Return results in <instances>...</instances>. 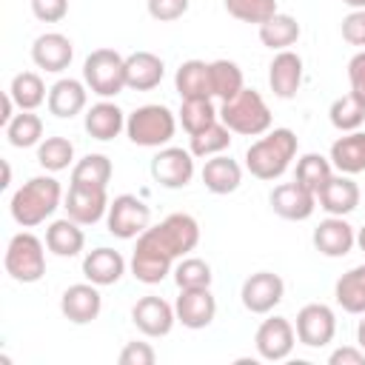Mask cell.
Wrapping results in <instances>:
<instances>
[{
    "mask_svg": "<svg viewBox=\"0 0 365 365\" xmlns=\"http://www.w3.org/2000/svg\"><path fill=\"white\" fill-rule=\"evenodd\" d=\"M331 177H334V165H331L328 157H322V154H317V151H308V154H302V157L297 160L294 180H297L299 185H305L308 191L319 194L322 185H325Z\"/></svg>",
    "mask_w": 365,
    "mask_h": 365,
    "instance_id": "cell-35",
    "label": "cell"
},
{
    "mask_svg": "<svg viewBox=\"0 0 365 365\" xmlns=\"http://www.w3.org/2000/svg\"><path fill=\"white\" fill-rule=\"evenodd\" d=\"M185 134H197L202 128H208L211 123L220 120V108L214 106V97H194V100H182L180 103V111H177Z\"/></svg>",
    "mask_w": 365,
    "mask_h": 365,
    "instance_id": "cell-34",
    "label": "cell"
},
{
    "mask_svg": "<svg viewBox=\"0 0 365 365\" xmlns=\"http://www.w3.org/2000/svg\"><path fill=\"white\" fill-rule=\"evenodd\" d=\"M114 174V165L106 154H86L83 160L74 163L71 168V182H80V185H94V188H106L108 180Z\"/></svg>",
    "mask_w": 365,
    "mask_h": 365,
    "instance_id": "cell-37",
    "label": "cell"
},
{
    "mask_svg": "<svg viewBox=\"0 0 365 365\" xmlns=\"http://www.w3.org/2000/svg\"><path fill=\"white\" fill-rule=\"evenodd\" d=\"M294 331L305 348H325L336 334V317L325 302H308L299 308Z\"/></svg>",
    "mask_w": 365,
    "mask_h": 365,
    "instance_id": "cell-10",
    "label": "cell"
},
{
    "mask_svg": "<svg viewBox=\"0 0 365 365\" xmlns=\"http://www.w3.org/2000/svg\"><path fill=\"white\" fill-rule=\"evenodd\" d=\"M268 202H271V211L282 220H291V222H302L314 214L317 208V194L308 191L305 185H299L297 180L294 182H279L274 185V191L268 194Z\"/></svg>",
    "mask_w": 365,
    "mask_h": 365,
    "instance_id": "cell-15",
    "label": "cell"
},
{
    "mask_svg": "<svg viewBox=\"0 0 365 365\" xmlns=\"http://www.w3.org/2000/svg\"><path fill=\"white\" fill-rule=\"evenodd\" d=\"M208 80H211V97H220V100H231L245 88L242 68L225 57L208 63Z\"/></svg>",
    "mask_w": 365,
    "mask_h": 365,
    "instance_id": "cell-32",
    "label": "cell"
},
{
    "mask_svg": "<svg viewBox=\"0 0 365 365\" xmlns=\"http://www.w3.org/2000/svg\"><path fill=\"white\" fill-rule=\"evenodd\" d=\"M165 63L154 51H134L125 57V88L131 91H151L163 83Z\"/></svg>",
    "mask_w": 365,
    "mask_h": 365,
    "instance_id": "cell-23",
    "label": "cell"
},
{
    "mask_svg": "<svg viewBox=\"0 0 365 365\" xmlns=\"http://www.w3.org/2000/svg\"><path fill=\"white\" fill-rule=\"evenodd\" d=\"M331 165L339 174H362L365 171V131H348L339 140H334L331 154H328Z\"/></svg>",
    "mask_w": 365,
    "mask_h": 365,
    "instance_id": "cell-27",
    "label": "cell"
},
{
    "mask_svg": "<svg viewBox=\"0 0 365 365\" xmlns=\"http://www.w3.org/2000/svg\"><path fill=\"white\" fill-rule=\"evenodd\" d=\"M31 14L40 23H60L68 14V0H31Z\"/></svg>",
    "mask_w": 365,
    "mask_h": 365,
    "instance_id": "cell-46",
    "label": "cell"
},
{
    "mask_svg": "<svg viewBox=\"0 0 365 365\" xmlns=\"http://www.w3.org/2000/svg\"><path fill=\"white\" fill-rule=\"evenodd\" d=\"M268 86H271L274 97H279V100L297 97V91L302 86V57L291 48L277 51L268 66Z\"/></svg>",
    "mask_w": 365,
    "mask_h": 365,
    "instance_id": "cell-20",
    "label": "cell"
},
{
    "mask_svg": "<svg viewBox=\"0 0 365 365\" xmlns=\"http://www.w3.org/2000/svg\"><path fill=\"white\" fill-rule=\"evenodd\" d=\"M342 40L351 46H365V9H354L342 17Z\"/></svg>",
    "mask_w": 365,
    "mask_h": 365,
    "instance_id": "cell-45",
    "label": "cell"
},
{
    "mask_svg": "<svg viewBox=\"0 0 365 365\" xmlns=\"http://www.w3.org/2000/svg\"><path fill=\"white\" fill-rule=\"evenodd\" d=\"M151 177L163 188H185L194 180V154L180 145H163L151 157Z\"/></svg>",
    "mask_w": 365,
    "mask_h": 365,
    "instance_id": "cell-9",
    "label": "cell"
},
{
    "mask_svg": "<svg viewBox=\"0 0 365 365\" xmlns=\"http://www.w3.org/2000/svg\"><path fill=\"white\" fill-rule=\"evenodd\" d=\"M108 194L106 188H94V185H80V182H71L68 185V194H66V214L80 222V225H94L100 222L106 214H108Z\"/></svg>",
    "mask_w": 365,
    "mask_h": 365,
    "instance_id": "cell-16",
    "label": "cell"
},
{
    "mask_svg": "<svg viewBox=\"0 0 365 365\" xmlns=\"http://www.w3.org/2000/svg\"><path fill=\"white\" fill-rule=\"evenodd\" d=\"M328 120H331V125H334L336 131H342V134L356 131V128H362V123H365V106L348 91V94H342V97H336V100L331 103Z\"/></svg>",
    "mask_w": 365,
    "mask_h": 365,
    "instance_id": "cell-39",
    "label": "cell"
},
{
    "mask_svg": "<svg viewBox=\"0 0 365 365\" xmlns=\"http://www.w3.org/2000/svg\"><path fill=\"white\" fill-rule=\"evenodd\" d=\"M174 259H180V257L165 242L160 228L148 225L137 237V245H134V254H131V274L143 285H157V282H163L174 271Z\"/></svg>",
    "mask_w": 365,
    "mask_h": 365,
    "instance_id": "cell-3",
    "label": "cell"
},
{
    "mask_svg": "<svg viewBox=\"0 0 365 365\" xmlns=\"http://www.w3.org/2000/svg\"><path fill=\"white\" fill-rule=\"evenodd\" d=\"M37 163L51 174L66 171L74 163V143L66 137H46L37 145Z\"/></svg>",
    "mask_w": 365,
    "mask_h": 365,
    "instance_id": "cell-40",
    "label": "cell"
},
{
    "mask_svg": "<svg viewBox=\"0 0 365 365\" xmlns=\"http://www.w3.org/2000/svg\"><path fill=\"white\" fill-rule=\"evenodd\" d=\"M359 197V185L351 180V174H334L317 194V202L331 217H348L351 211H356Z\"/></svg>",
    "mask_w": 365,
    "mask_h": 365,
    "instance_id": "cell-21",
    "label": "cell"
},
{
    "mask_svg": "<svg viewBox=\"0 0 365 365\" xmlns=\"http://www.w3.org/2000/svg\"><path fill=\"white\" fill-rule=\"evenodd\" d=\"M200 177H202V185H205L211 194H220V197H222V194H234V191L240 188V182H242V168H240L237 160H231V157H225V154H217V157H208V160H205Z\"/></svg>",
    "mask_w": 365,
    "mask_h": 365,
    "instance_id": "cell-26",
    "label": "cell"
},
{
    "mask_svg": "<svg viewBox=\"0 0 365 365\" xmlns=\"http://www.w3.org/2000/svg\"><path fill=\"white\" fill-rule=\"evenodd\" d=\"M297 157V134L291 128H268L259 140H254L245 151V168L257 180H279L291 160Z\"/></svg>",
    "mask_w": 365,
    "mask_h": 365,
    "instance_id": "cell-2",
    "label": "cell"
},
{
    "mask_svg": "<svg viewBox=\"0 0 365 365\" xmlns=\"http://www.w3.org/2000/svg\"><path fill=\"white\" fill-rule=\"evenodd\" d=\"M123 274H125V259H123V254L114 251V248L100 245V248H94V251H88V254L83 257V277H86L88 282L100 285V288L120 282Z\"/></svg>",
    "mask_w": 365,
    "mask_h": 365,
    "instance_id": "cell-24",
    "label": "cell"
},
{
    "mask_svg": "<svg viewBox=\"0 0 365 365\" xmlns=\"http://www.w3.org/2000/svg\"><path fill=\"white\" fill-rule=\"evenodd\" d=\"M86 245V234H83V225L74 222L71 217L66 220H54L48 228H46V248L54 254V257H77Z\"/></svg>",
    "mask_w": 365,
    "mask_h": 365,
    "instance_id": "cell-28",
    "label": "cell"
},
{
    "mask_svg": "<svg viewBox=\"0 0 365 365\" xmlns=\"http://www.w3.org/2000/svg\"><path fill=\"white\" fill-rule=\"evenodd\" d=\"M174 131H177V117L163 103H145V106L134 108L125 117L128 140L134 145H143V148H163V145H168Z\"/></svg>",
    "mask_w": 365,
    "mask_h": 365,
    "instance_id": "cell-5",
    "label": "cell"
},
{
    "mask_svg": "<svg viewBox=\"0 0 365 365\" xmlns=\"http://www.w3.org/2000/svg\"><path fill=\"white\" fill-rule=\"evenodd\" d=\"M188 3L191 0H145L148 6V14L160 23H174L180 20L185 11H188Z\"/></svg>",
    "mask_w": 365,
    "mask_h": 365,
    "instance_id": "cell-43",
    "label": "cell"
},
{
    "mask_svg": "<svg viewBox=\"0 0 365 365\" xmlns=\"http://www.w3.org/2000/svg\"><path fill=\"white\" fill-rule=\"evenodd\" d=\"M314 248L322 254V257H331V259H339L345 254H351V248L356 245V231L354 225L345 220V217H325L317 228H314Z\"/></svg>",
    "mask_w": 365,
    "mask_h": 365,
    "instance_id": "cell-18",
    "label": "cell"
},
{
    "mask_svg": "<svg viewBox=\"0 0 365 365\" xmlns=\"http://www.w3.org/2000/svg\"><path fill=\"white\" fill-rule=\"evenodd\" d=\"M228 145H231V128H228L222 120H217V123H211L208 128L191 134L188 151H191L194 157H200V160H208V157L222 154Z\"/></svg>",
    "mask_w": 365,
    "mask_h": 365,
    "instance_id": "cell-36",
    "label": "cell"
},
{
    "mask_svg": "<svg viewBox=\"0 0 365 365\" xmlns=\"http://www.w3.org/2000/svg\"><path fill=\"white\" fill-rule=\"evenodd\" d=\"M282 297H285V282L274 271H257L240 288V299L251 314H271L282 302Z\"/></svg>",
    "mask_w": 365,
    "mask_h": 365,
    "instance_id": "cell-11",
    "label": "cell"
},
{
    "mask_svg": "<svg viewBox=\"0 0 365 365\" xmlns=\"http://www.w3.org/2000/svg\"><path fill=\"white\" fill-rule=\"evenodd\" d=\"M3 265H6V274L14 282H23V285L40 282L43 274H46V251H43L40 237H34L31 231L14 234L6 245Z\"/></svg>",
    "mask_w": 365,
    "mask_h": 365,
    "instance_id": "cell-6",
    "label": "cell"
},
{
    "mask_svg": "<svg viewBox=\"0 0 365 365\" xmlns=\"http://www.w3.org/2000/svg\"><path fill=\"white\" fill-rule=\"evenodd\" d=\"M345 6H351V9H365V0H342Z\"/></svg>",
    "mask_w": 365,
    "mask_h": 365,
    "instance_id": "cell-53",
    "label": "cell"
},
{
    "mask_svg": "<svg viewBox=\"0 0 365 365\" xmlns=\"http://www.w3.org/2000/svg\"><path fill=\"white\" fill-rule=\"evenodd\" d=\"M177 322L188 331L208 328L217 317V299L211 288H180V297L174 302Z\"/></svg>",
    "mask_w": 365,
    "mask_h": 365,
    "instance_id": "cell-14",
    "label": "cell"
},
{
    "mask_svg": "<svg viewBox=\"0 0 365 365\" xmlns=\"http://www.w3.org/2000/svg\"><path fill=\"white\" fill-rule=\"evenodd\" d=\"M6 137L14 148H31L43 143V120L34 111H20L6 125Z\"/></svg>",
    "mask_w": 365,
    "mask_h": 365,
    "instance_id": "cell-38",
    "label": "cell"
},
{
    "mask_svg": "<svg viewBox=\"0 0 365 365\" xmlns=\"http://www.w3.org/2000/svg\"><path fill=\"white\" fill-rule=\"evenodd\" d=\"M356 345L365 351V314H362V319L356 322Z\"/></svg>",
    "mask_w": 365,
    "mask_h": 365,
    "instance_id": "cell-50",
    "label": "cell"
},
{
    "mask_svg": "<svg viewBox=\"0 0 365 365\" xmlns=\"http://www.w3.org/2000/svg\"><path fill=\"white\" fill-rule=\"evenodd\" d=\"M83 83L103 100L117 97L125 88V57L114 48H94L83 63Z\"/></svg>",
    "mask_w": 365,
    "mask_h": 365,
    "instance_id": "cell-7",
    "label": "cell"
},
{
    "mask_svg": "<svg viewBox=\"0 0 365 365\" xmlns=\"http://www.w3.org/2000/svg\"><path fill=\"white\" fill-rule=\"evenodd\" d=\"M9 182H11V168H9V163H3V182H0V185L6 188Z\"/></svg>",
    "mask_w": 365,
    "mask_h": 365,
    "instance_id": "cell-51",
    "label": "cell"
},
{
    "mask_svg": "<svg viewBox=\"0 0 365 365\" xmlns=\"http://www.w3.org/2000/svg\"><path fill=\"white\" fill-rule=\"evenodd\" d=\"M334 299L345 314H365V262L345 271L334 285Z\"/></svg>",
    "mask_w": 365,
    "mask_h": 365,
    "instance_id": "cell-29",
    "label": "cell"
},
{
    "mask_svg": "<svg viewBox=\"0 0 365 365\" xmlns=\"http://www.w3.org/2000/svg\"><path fill=\"white\" fill-rule=\"evenodd\" d=\"M60 200H63L60 180L51 174H40V177H31L29 182H23L11 194L9 211H11V220L17 225L34 228V225L46 222L60 208Z\"/></svg>",
    "mask_w": 365,
    "mask_h": 365,
    "instance_id": "cell-1",
    "label": "cell"
},
{
    "mask_svg": "<svg viewBox=\"0 0 365 365\" xmlns=\"http://www.w3.org/2000/svg\"><path fill=\"white\" fill-rule=\"evenodd\" d=\"M151 225V208L134 197V194H120L108 202V214H106V228L108 234L120 237V240H134L140 237L145 228Z\"/></svg>",
    "mask_w": 365,
    "mask_h": 365,
    "instance_id": "cell-8",
    "label": "cell"
},
{
    "mask_svg": "<svg viewBox=\"0 0 365 365\" xmlns=\"http://www.w3.org/2000/svg\"><path fill=\"white\" fill-rule=\"evenodd\" d=\"M88 103V86L83 80H74V77H60L51 88H48V111L60 120H71L77 117Z\"/></svg>",
    "mask_w": 365,
    "mask_h": 365,
    "instance_id": "cell-22",
    "label": "cell"
},
{
    "mask_svg": "<svg viewBox=\"0 0 365 365\" xmlns=\"http://www.w3.org/2000/svg\"><path fill=\"white\" fill-rule=\"evenodd\" d=\"M83 125H86L88 137H94V140H100V143H108V140H114V137L125 128V114H123V108H120L117 103L100 100V103H94V106L86 111Z\"/></svg>",
    "mask_w": 365,
    "mask_h": 365,
    "instance_id": "cell-25",
    "label": "cell"
},
{
    "mask_svg": "<svg viewBox=\"0 0 365 365\" xmlns=\"http://www.w3.org/2000/svg\"><path fill=\"white\" fill-rule=\"evenodd\" d=\"M356 245H359V251H365V225L356 231Z\"/></svg>",
    "mask_w": 365,
    "mask_h": 365,
    "instance_id": "cell-52",
    "label": "cell"
},
{
    "mask_svg": "<svg viewBox=\"0 0 365 365\" xmlns=\"http://www.w3.org/2000/svg\"><path fill=\"white\" fill-rule=\"evenodd\" d=\"M257 29H259V43L268 46L271 51H285V48L294 46V43L299 40V34H302L297 17L282 14V11H277L274 17H268V20H265L262 26H257Z\"/></svg>",
    "mask_w": 365,
    "mask_h": 365,
    "instance_id": "cell-30",
    "label": "cell"
},
{
    "mask_svg": "<svg viewBox=\"0 0 365 365\" xmlns=\"http://www.w3.org/2000/svg\"><path fill=\"white\" fill-rule=\"evenodd\" d=\"M348 83H351V94L365 106V48L348 60Z\"/></svg>",
    "mask_w": 365,
    "mask_h": 365,
    "instance_id": "cell-47",
    "label": "cell"
},
{
    "mask_svg": "<svg viewBox=\"0 0 365 365\" xmlns=\"http://www.w3.org/2000/svg\"><path fill=\"white\" fill-rule=\"evenodd\" d=\"M71 57H74V43L60 31H46L31 43V60L43 71L60 74L71 66Z\"/></svg>",
    "mask_w": 365,
    "mask_h": 365,
    "instance_id": "cell-19",
    "label": "cell"
},
{
    "mask_svg": "<svg viewBox=\"0 0 365 365\" xmlns=\"http://www.w3.org/2000/svg\"><path fill=\"white\" fill-rule=\"evenodd\" d=\"M171 274L177 288H211V279H214L211 265L200 257H182Z\"/></svg>",
    "mask_w": 365,
    "mask_h": 365,
    "instance_id": "cell-41",
    "label": "cell"
},
{
    "mask_svg": "<svg viewBox=\"0 0 365 365\" xmlns=\"http://www.w3.org/2000/svg\"><path fill=\"white\" fill-rule=\"evenodd\" d=\"M174 88L180 100L194 97H211V80H208V63L205 60H185L174 74Z\"/></svg>",
    "mask_w": 365,
    "mask_h": 365,
    "instance_id": "cell-31",
    "label": "cell"
},
{
    "mask_svg": "<svg viewBox=\"0 0 365 365\" xmlns=\"http://www.w3.org/2000/svg\"><path fill=\"white\" fill-rule=\"evenodd\" d=\"M220 120L231 128V134L242 137H262L271 128V108L262 100L259 91L242 88L237 97L222 100L220 106Z\"/></svg>",
    "mask_w": 365,
    "mask_h": 365,
    "instance_id": "cell-4",
    "label": "cell"
},
{
    "mask_svg": "<svg viewBox=\"0 0 365 365\" xmlns=\"http://www.w3.org/2000/svg\"><path fill=\"white\" fill-rule=\"evenodd\" d=\"M120 365H154L157 362V351L148 345V342H125L120 356H117Z\"/></svg>",
    "mask_w": 365,
    "mask_h": 365,
    "instance_id": "cell-44",
    "label": "cell"
},
{
    "mask_svg": "<svg viewBox=\"0 0 365 365\" xmlns=\"http://www.w3.org/2000/svg\"><path fill=\"white\" fill-rule=\"evenodd\" d=\"M60 311L68 322L74 325H88L100 317L103 311V297H100V285L94 282H77V285H68L60 297Z\"/></svg>",
    "mask_w": 365,
    "mask_h": 365,
    "instance_id": "cell-17",
    "label": "cell"
},
{
    "mask_svg": "<svg viewBox=\"0 0 365 365\" xmlns=\"http://www.w3.org/2000/svg\"><path fill=\"white\" fill-rule=\"evenodd\" d=\"M9 94L11 100L17 103L20 111H34L37 106H43L48 100L46 94V83L37 71H20L11 77V86H9Z\"/></svg>",
    "mask_w": 365,
    "mask_h": 365,
    "instance_id": "cell-33",
    "label": "cell"
},
{
    "mask_svg": "<svg viewBox=\"0 0 365 365\" xmlns=\"http://www.w3.org/2000/svg\"><path fill=\"white\" fill-rule=\"evenodd\" d=\"M297 342V331L285 317H268L262 319V325L254 334V348L259 354V359L265 362H279L288 359Z\"/></svg>",
    "mask_w": 365,
    "mask_h": 365,
    "instance_id": "cell-12",
    "label": "cell"
},
{
    "mask_svg": "<svg viewBox=\"0 0 365 365\" xmlns=\"http://www.w3.org/2000/svg\"><path fill=\"white\" fill-rule=\"evenodd\" d=\"M225 11L240 23L262 26L277 14V0H225Z\"/></svg>",
    "mask_w": 365,
    "mask_h": 365,
    "instance_id": "cell-42",
    "label": "cell"
},
{
    "mask_svg": "<svg viewBox=\"0 0 365 365\" xmlns=\"http://www.w3.org/2000/svg\"><path fill=\"white\" fill-rule=\"evenodd\" d=\"M131 322L137 325L140 334L157 339V336H168V334H171V328H174V322H177V311H174V305H168L163 297L148 294V297H140V299L134 302V308H131Z\"/></svg>",
    "mask_w": 365,
    "mask_h": 365,
    "instance_id": "cell-13",
    "label": "cell"
},
{
    "mask_svg": "<svg viewBox=\"0 0 365 365\" xmlns=\"http://www.w3.org/2000/svg\"><path fill=\"white\" fill-rule=\"evenodd\" d=\"M14 106H17V103H14V100H11V94L6 91V94H3V114H0V125H3V128L11 123V117H14L11 111H14Z\"/></svg>",
    "mask_w": 365,
    "mask_h": 365,
    "instance_id": "cell-49",
    "label": "cell"
},
{
    "mask_svg": "<svg viewBox=\"0 0 365 365\" xmlns=\"http://www.w3.org/2000/svg\"><path fill=\"white\" fill-rule=\"evenodd\" d=\"M328 362L331 365H365V351L359 345H342V348L331 351Z\"/></svg>",
    "mask_w": 365,
    "mask_h": 365,
    "instance_id": "cell-48",
    "label": "cell"
}]
</instances>
